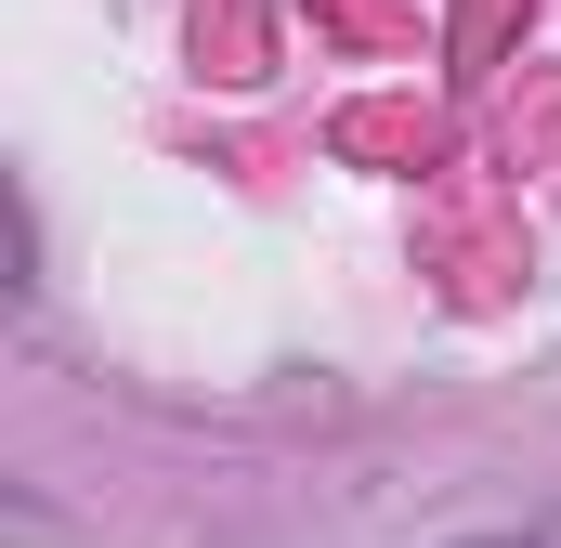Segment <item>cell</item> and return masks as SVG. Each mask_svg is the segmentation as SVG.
<instances>
[{
    "instance_id": "1",
    "label": "cell",
    "mask_w": 561,
    "mask_h": 548,
    "mask_svg": "<svg viewBox=\"0 0 561 548\" xmlns=\"http://www.w3.org/2000/svg\"><path fill=\"white\" fill-rule=\"evenodd\" d=\"M457 548H561V510H549V523H496V536H457Z\"/></svg>"
}]
</instances>
